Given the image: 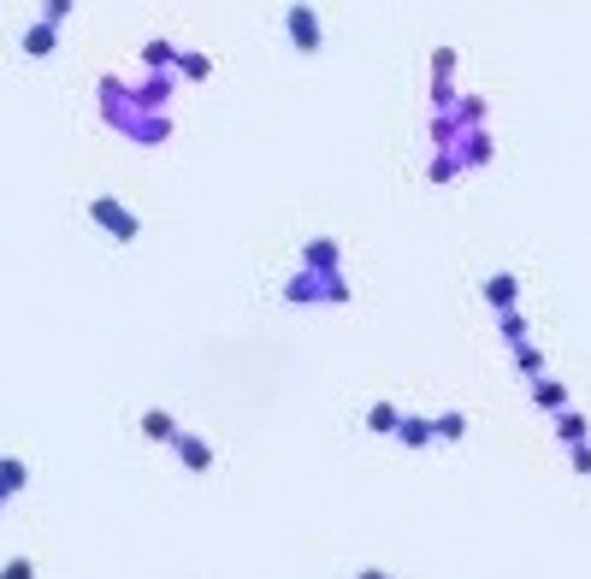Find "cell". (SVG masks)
<instances>
[{"label": "cell", "mask_w": 591, "mask_h": 579, "mask_svg": "<svg viewBox=\"0 0 591 579\" xmlns=\"http://www.w3.org/2000/svg\"><path fill=\"white\" fill-rule=\"evenodd\" d=\"M284 30H290V42H296V54H320V12L308 6V0H290V12H284Z\"/></svg>", "instance_id": "obj_1"}, {"label": "cell", "mask_w": 591, "mask_h": 579, "mask_svg": "<svg viewBox=\"0 0 591 579\" xmlns=\"http://www.w3.org/2000/svg\"><path fill=\"white\" fill-rule=\"evenodd\" d=\"M89 213H95L119 243H136V231H142V225H136V213H125V207H119V201H107V195H95V201H89Z\"/></svg>", "instance_id": "obj_2"}, {"label": "cell", "mask_w": 591, "mask_h": 579, "mask_svg": "<svg viewBox=\"0 0 591 579\" xmlns=\"http://www.w3.org/2000/svg\"><path fill=\"white\" fill-rule=\"evenodd\" d=\"M515 290H521V284H515V272H497V278H485V302H491V308H503V314L515 308Z\"/></svg>", "instance_id": "obj_3"}, {"label": "cell", "mask_w": 591, "mask_h": 579, "mask_svg": "<svg viewBox=\"0 0 591 579\" xmlns=\"http://www.w3.org/2000/svg\"><path fill=\"white\" fill-rule=\"evenodd\" d=\"M142 432H148L154 444H172V438H178V420L160 414V408H148V414H142Z\"/></svg>", "instance_id": "obj_4"}, {"label": "cell", "mask_w": 591, "mask_h": 579, "mask_svg": "<svg viewBox=\"0 0 591 579\" xmlns=\"http://www.w3.org/2000/svg\"><path fill=\"white\" fill-rule=\"evenodd\" d=\"M24 479H30V467H24V461H12V455H6V461H0V503H6V497H12V491H18V485H24Z\"/></svg>", "instance_id": "obj_5"}, {"label": "cell", "mask_w": 591, "mask_h": 579, "mask_svg": "<svg viewBox=\"0 0 591 579\" xmlns=\"http://www.w3.org/2000/svg\"><path fill=\"white\" fill-rule=\"evenodd\" d=\"M396 438H402V444H414V450H420V444H432V438H438V432H432V420H402V426H396Z\"/></svg>", "instance_id": "obj_6"}, {"label": "cell", "mask_w": 591, "mask_h": 579, "mask_svg": "<svg viewBox=\"0 0 591 579\" xmlns=\"http://www.w3.org/2000/svg\"><path fill=\"white\" fill-rule=\"evenodd\" d=\"M172 444H178V450H184V461H190V467H207V461H213V450H207V444H201V438H184V432H178V438H172Z\"/></svg>", "instance_id": "obj_7"}, {"label": "cell", "mask_w": 591, "mask_h": 579, "mask_svg": "<svg viewBox=\"0 0 591 579\" xmlns=\"http://www.w3.org/2000/svg\"><path fill=\"white\" fill-rule=\"evenodd\" d=\"M532 402H538V408H562V402H568V390L556 385V379H538V385H532Z\"/></svg>", "instance_id": "obj_8"}, {"label": "cell", "mask_w": 591, "mask_h": 579, "mask_svg": "<svg viewBox=\"0 0 591 579\" xmlns=\"http://www.w3.org/2000/svg\"><path fill=\"white\" fill-rule=\"evenodd\" d=\"M24 48H30V60H42V54L54 48V24H36V30L24 36Z\"/></svg>", "instance_id": "obj_9"}, {"label": "cell", "mask_w": 591, "mask_h": 579, "mask_svg": "<svg viewBox=\"0 0 591 579\" xmlns=\"http://www.w3.org/2000/svg\"><path fill=\"white\" fill-rule=\"evenodd\" d=\"M367 426H373V432H396V426H402V414H396L391 402H379V408L367 414Z\"/></svg>", "instance_id": "obj_10"}, {"label": "cell", "mask_w": 591, "mask_h": 579, "mask_svg": "<svg viewBox=\"0 0 591 579\" xmlns=\"http://www.w3.org/2000/svg\"><path fill=\"white\" fill-rule=\"evenodd\" d=\"M308 266H320V272H337V249H331V237H320V243L308 249Z\"/></svg>", "instance_id": "obj_11"}, {"label": "cell", "mask_w": 591, "mask_h": 579, "mask_svg": "<svg viewBox=\"0 0 591 579\" xmlns=\"http://www.w3.org/2000/svg\"><path fill=\"white\" fill-rule=\"evenodd\" d=\"M432 432H438V438H450V444H456L461 432H467V420H461V414H438V420H432Z\"/></svg>", "instance_id": "obj_12"}, {"label": "cell", "mask_w": 591, "mask_h": 579, "mask_svg": "<svg viewBox=\"0 0 591 579\" xmlns=\"http://www.w3.org/2000/svg\"><path fill=\"white\" fill-rule=\"evenodd\" d=\"M562 438H568V444H586V420H580V414H562Z\"/></svg>", "instance_id": "obj_13"}, {"label": "cell", "mask_w": 591, "mask_h": 579, "mask_svg": "<svg viewBox=\"0 0 591 579\" xmlns=\"http://www.w3.org/2000/svg\"><path fill=\"white\" fill-rule=\"evenodd\" d=\"M0 579H36V568H30V562H24V556H12V562H6V568H0Z\"/></svg>", "instance_id": "obj_14"}, {"label": "cell", "mask_w": 591, "mask_h": 579, "mask_svg": "<svg viewBox=\"0 0 591 579\" xmlns=\"http://www.w3.org/2000/svg\"><path fill=\"white\" fill-rule=\"evenodd\" d=\"M178 65H184L190 77H207V71H213V60H201V54H178Z\"/></svg>", "instance_id": "obj_15"}, {"label": "cell", "mask_w": 591, "mask_h": 579, "mask_svg": "<svg viewBox=\"0 0 591 579\" xmlns=\"http://www.w3.org/2000/svg\"><path fill=\"white\" fill-rule=\"evenodd\" d=\"M503 331H509V343H526V337H521V331H526L521 314H503Z\"/></svg>", "instance_id": "obj_16"}, {"label": "cell", "mask_w": 591, "mask_h": 579, "mask_svg": "<svg viewBox=\"0 0 591 579\" xmlns=\"http://www.w3.org/2000/svg\"><path fill=\"white\" fill-rule=\"evenodd\" d=\"M66 12H71V0H48V24H60Z\"/></svg>", "instance_id": "obj_17"}, {"label": "cell", "mask_w": 591, "mask_h": 579, "mask_svg": "<svg viewBox=\"0 0 591 579\" xmlns=\"http://www.w3.org/2000/svg\"><path fill=\"white\" fill-rule=\"evenodd\" d=\"M574 467H580V473H591V450H586V444H574Z\"/></svg>", "instance_id": "obj_18"}, {"label": "cell", "mask_w": 591, "mask_h": 579, "mask_svg": "<svg viewBox=\"0 0 591 579\" xmlns=\"http://www.w3.org/2000/svg\"><path fill=\"white\" fill-rule=\"evenodd\" d=\"M355 579H385V574H379V568H367V574H355Z\"/></svg>", "instance_id": "obj_19"}]
</instances>
